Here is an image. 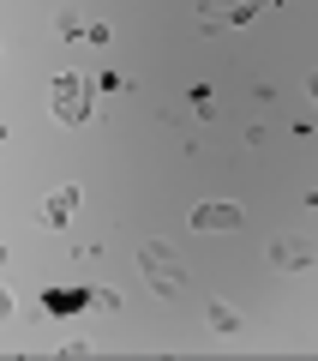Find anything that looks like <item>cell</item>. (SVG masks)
Masks as SVG:
<instances>
[{
  "instance_id": "cell-2",
  "label": "cell",
  "mask_w": 318,
  "mask_h": 361,
  "mask_svg": "<svg viewBox=\"0 0 318 361\" xmlns=\"http://www.w3.org/2000/svg\"><path fill=\"white\" fill-rule=\"evenodd\" d=\"M139 271H144V283H151L156 295H180V289H186V265H180L163 241H139Z\"/></svg>"
},
{
  "instance_id": "cell-11",
  "label": "cell",
  "mask_w": 318,
  "mask_h": 361,
  "mask_svg": "<svg viewBox=\"0 0 318 361\" xmlns=\"http://www.w3.org/2000/svg\"><path fill=\"white\" fill-rule=\"evenodd\" d=\"M6 313H13V295H6V289H0V319H6Z\"/></svg>"
},
{
  "instance_id": "cell-4",
  "label": "cell",
  "mask_w": 318,
  "mask_h": 361,
  "mask_svg": "<svg viewBox=\"0 0 318 361\" xmlns=\"http://www.w3.org/2000/svg\"><path fill=\"white\" fill-rule=\"evenodd\" d=\"M241 223H246V211L229 205V199H222V205H198V211H192V229H241Z\"/></svg>"
},
{
  "instance_id": "cell-8",
  "label": "cell",
  "mask_w": 318,
  "mask_h": 361,
  "mask_svg": "<svg viewBox=\"0 0 318 361\" xmlns=\"http://www.w3.org/2000/svg\"><path fill=\"white\" fill-rule=\"evenodd\" d=\"M192 109H198V115L210 121V115H217V90H210V85H198V90H192Z\"/></svg>"
},
{
  "instance_id": "cell-6",
  "label": "cell",
  "mask_w": 318,
  "mask_h": 361,
  "mask_svg": "<svg viewBox=\"0 0 318 361\" xmlns=\"http://www.w3.org/2000/svg\"><path fill=\"white\" fill-rule=\"evenodd\" d=\"M270 259H276L282 271H306V253H300L294 241H270Z\"/></svg>"
},
{
  "instance_id": "cell-10",
  "label": "cell",
  "mask_w": 318,
  "mask_h": 361,
  "mask_svg": "<svg viewBox=\"0 0 318 361\" xmlns=\"http://www.w3.org/2000/svg\"><path fill=\"white\" fill-rule=\"evenodd\" d=\"M54 30H61L66 42H72V37H84V25H78V13H61V18H54Z\"/></svg>"
},
{
  "instance_id": "cell-7",
  "label": "cell",
  "mask_w": 318,
  "mask_h": 361,
  "mask_svg": "<svg viewBox=\"0 0 318 361\" xmlns=\"http://www.w3.org/2000/svg\"><path fill=\"white\" fill-rule=\"evenodd\" d=\"M210 325H217L222 337H234V331H241V313H234V307H222V301H210Z\"/></svg>"
},
{
  "instance_id": "cell-9",
  "label": "cell",
  "mask_w": 318,
  "mask_h": 361,
  "mask_svg": "<svg viewBox=\"0 0 318 361\" xmlns=\"http://www.w3.org/2000/svg\"><path fill=\"white\" fill-rule=\"evenodd\" d=\"M84 42H90V49H108V42H115V30L96 18V25H84Z\"/></svg>"
},
{
  "instance_id": "cell-3",
  "label": "cell",
  "mask_w": 318,
  "mask_h": 361,
  "mask_svg": "<svg viewBox=\"0 0 318 361\" xmlns=\"http://www.w3.org/2000/svg\"><path fill=\"white\" fill-rule=\"evenodd\" d=\"M265 6H276V0H204V6H198V25L204 30H229V25L258 18Z\"/></svg>"
},
{
  "instance_id": "cell-1",
  "label": "cell",
  "mask_w": 318,
  "mask_h": 361,
  "mask_svg": "<svg viewBox=\"0 0 318 361\" xmlns=\"http://www.w3.org/2000/svg\"><path fill=\"white\" fill-rule=\"evenodd\" d=\"M54 121L61 127H84L90 115H96V97H90V78L84 73H54Z\"/></svg>"
},
{
  "instance_id": "cell-5",
  "label": "cell",
  "mask_w": 318,
  "mask_h": 361,
  "mask_svg": "<svg viewBox=\"0 0 318 361\" xmlns=\"http://www.w3.org/2000/svg\"><path fill=\"white\" fill-rule=\"evenodd\" d=\"M72 211H78V187H61V193L42 205V223H49V229H66V223H72Z\"/></svg>"
}]
</instances>
